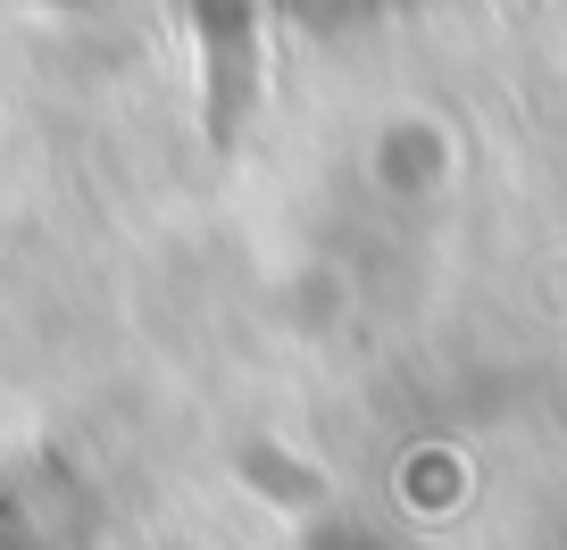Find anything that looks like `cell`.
<instances>
[{
	"label": "cell",
	"instance_id": "1",
	"mask_svg": "<svg viewBox=\"0 0 567 550\" xmlns=\"http://www.w3.org/2000/svg\"><path fill=\"white\" fill-rule=\"evenodd\" d=\"M193 25H200V68H209V143H234L250 117V84H259L250 0H193Z\"/></svg>",
	"mask_w": 567,
	"mask_h": 550
}]
</instances>
